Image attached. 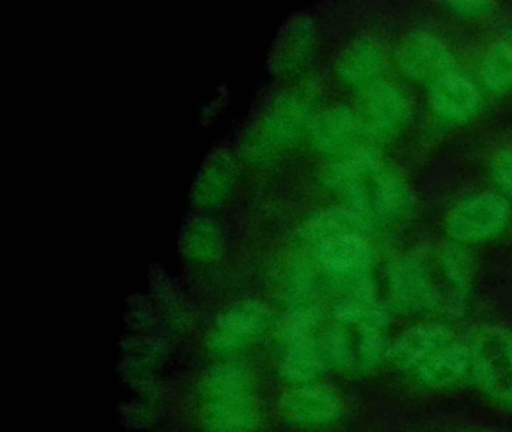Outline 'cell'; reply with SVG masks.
<instances>
[{"label":"cell","mask_w":512,"mask_h":432,"mask_svg":"<svg viewBox=\"0 0 512 432\" xmlns=\"http://www.w3.org/2000/svg\"><path fill=\"white\" fill-rule=\"evenodd\" d=\"M475 278V261L458 243L409 252L388 269L389 297L404 314H460Z\"/></svg>","instance_id":"1"},{"label":"cell","mask_w":512,"mask_h":432,"mask_svg":"<svg viewBox=\"0 0 512 432\" xmlns=\"http://www.w3.org/2000/svg\"><path fill=\"white\" fill-rule=\"evenodd\" d=\"M329 182L365 219L395 221L412 204V192L403 173L368 147L341 156L331 168Z\"/></svg>","instance_id":"2"},{"label":"cell","mask_w":512,"mask_h":432,"mask_svg":"<svg viewBox=\"0 0 512 432\" xmlns=\"http://www.w3.org/2000/svg\"><path fill=\"white\" fill-rule=\"evenodd\" d=\"M472 371L487 395L512 405V330L485 327L469 341Z\"/></svg>","instance_id":"3"},{"label":"cell","mask_w":512,"mask_h":432,"mask_svg":"<svg viewBox=\"0 0 512 432\" xmlns=\"http://www.w3.org/2000/svg\"><path fill=\"white\" fill-rule=\"evenodd\" d=\"M511 218V206L497 192H478L463 198L446 216L448 236L461 245L482 243L499 236Z\"/></svg>","instance_id":"4"},{"label":"cell","mask_w":512,"mask_h":432,"mask_svg":"<svg viewBox=\"0 0 512 432\" xmlns=\"http://www.w3.org/2000/svg\"><path fill=\"white\" fill-rule=\"evenodd\" d=\"M314 249L326 275L344 290L371 278L373 249L367 234H338L314 243Z\"/></svg>","instance_id":"5"},{"label":"cell","mask_w":512,"mask_h":432,"mask_svg":"<svg viewBox=\"0 0 512 432\" xmlns=\"http://www.w3.org/2000/svg\"><path fill=\"white\" fill-rule=\"evenodd\" d=\"M409 116L406 95L394 84L380 81L362 90L358 117L365 137L379 141L391 140L404 131Z\"/></svg>","instance_id":"6"},{"label":"cell","mask_w":512,"mask_h":432,"mask_svg":"<svg viewBox=\"0 0 512 432\" xmlns=\"http://www.w3.org/2000/svg\"><path fill=\"white\" fill-rule=\"evenodd\" d=\"M397 60L410 80L428 87L458 69L451 50L430 33H413L404 39L398 48Z\"/></svg>","instance_id":"7"},{"label":"cell","mask_w":512,"mask_h":432,"mask_svg":"<svg viewBox=\"0 0 512 432\" xmlns=\"http://www.w3.org/2000/svg\"><path fill=\"white\" fill-rule=\"evenodd\" d=\"M310 129L311 141L320 152L340 158L359 149V140L365 137L358 113L344 105L317 114Z\"/></svg>","instance_id":"8"},{"label":"cell","mask_w":512,"mask_h":432,"mask_svg":"<svg viewBox=\"0 0 512 432\" xmlns=\"http://www.w3.org/2000/svg\"><path fill=\"white\" fill-rule=\"evenodd\" d=\"M428 90L434 113L448 122H466L481 107L478 87L460 69L440 78Z\"/></svg>","instance_id":"9"},{"label":"cell","mask_w":512,"mask_h":432,"mask_svg":"<svg viewBox=\"0 0 512 432\" xmlns=\"http://www.w3.org/2000/svg\"><path fill=\"white\" fill-rule=\"evenodd\" d=\"M448 342L451 332L442 324H419L394 339L386 348V359L398 369L419 368Z\"/></svg>","instance_id":"10"},{"label":"cell","mask_w":512,"mask_h":432,"mask_svg":"<svg viewBox=\"0 0 512 432\" xmlns=\"http://www.w3.org/2000/svg\"><path fill=\"white\" fill-rule=\"evenodd\" d=\"M385 69V53L376 42L368 39L350 45L338 62V74L341 80L347 86L355 87L361 92L383 81Z\"/></svg>","instance_id":"11"},{"label":"cell","mask_w":512,"mask_h":432,"mask_svg":"<svg viewBox=\"0 0 512 432\" xmlns=\"http://www.w3.org/2000/svg\"><path fill=\"white\" fill-rule=\"evenodd\" d=\"M311 102L301 93H286L277 99L268 116L263 119V128L274 143H287L298 137L308 123L313 122Z\"/></svg>","instance_id":"12"},{"label":"cell","mask_w":512,"mask_h":432,"mask_svg":"<svg viewBox=\"0 0 512 432\" xmlns=\"http://www.w3.org/2000/svg\"><path fill=\"white\" fill-rule=\"evenodd\" d=\"M472 368L469 342L451 341L443 345L418 368V377L430 387L457 383Z\"/></svg>","instance_id":"13"},{"label":"cell","mask_w":512,"mask_h":432,"mask_svg":"<svg viewBox=\"0 0 512 432\" xmlns=\"http://www.w3.org/2000/svg\"><path fill=\"white\" fill-rule=\"evenodd\" d=\"M340 410V396L334 389L323 384L304 387L290 398V411L296 419L305 423L331 422Z\"/></svg>","instance_id":"14"},{"label":"cell","mask_w":512,"mask_h":432,"mask_svg":"<svg viewBox=\"0 0 512 432\" xmlns=\"http://www.w3.org/2000/svg\"><path fill=\"white\" fill-rule=\"evenodd\" d=\"M313 42V26L305 17H298L287 23L280 38L275 41L271 63L275 69H292L304 62L311 50Z\"/></svg>","instance_id":"15"},{"label":"cell","mask_w":512,"mask_h":432,"mask_svg":"<svg viewBox=\"0 0 512 432\" xmlns=\"http://www.w3.org/2000/svg\"><path fill=\"white\" fill-rule=\"evenodd\" d=\"M391 315L385 305L380 303L379 308L359 324L358 342H356L355 362L362 371H370L379 363L385 351L386 327Z\"/></svg>","instance_id":"16"},{"label":"cell","mask_w":512,"mask_h":432,"mask_svg":"<svg viewBox=\"0 0 512 432\" xmlns=\"http://www.w3.org/2000/svg\"><path fill=\"white\" fill-rule=\"evenodd\" d=\"M482 87L493 95L512 90V36L500 39L485 53L479 66Z\"/></svg>","instance_id":"17"},{"label":"cell","mask_w":512,"mask_h":432,"mask_svg":"<svg viewBox=\"0 0 512 432\" xmlns=\"http://www.w3.org/2000/svg\"><path fill=\"white\" fill-rule=\"evenodd\" d=\"M233 171L235 165L227 153L215 152L209 156L194 185V198L202 203L220 200L232 185Z\"/></svg>","instance_id":"18"},{"label":"cell","mask_w":512,"mask_h":432,"mask_svg":"<svg viewBox=\"0 0 512 432\" xmlns=\"http://www.w3.org/2000/svg\"><path fill=\"white\" fill-rule=\"evenodd\" d=\"M263 318V308L254 303H244L224 317L220 324L221 333L223 336H229L230 341L248 338V335L262 327Z\"/></svg>","instance_id":"19"},{"label":"cell","mask_w":512,"mask_h":432,"mask_svg":"<svg viewBox=\"0 0 512 432\" xmlns=\"http://www.w3.org/2000/svg\"><path fill=\"white\" fill-rule=\"evenodd\" d=\"M491 173L500 194L512 198V146L506 147L496 156Z\"/></svg>","instance_id":"20"},{"label":"cell","mask_w":512,"mask_h":432,"mask_svg":"<svg viewBox=\"0 0 512 432\" xmlns=\"http://www.w3.org/2000/svg\"><path fill=\"white\" fill-rule=\"evenodd\" d=\"M449 11L464 18L487 17L493 11V3L482 0H458V2L445 3Z\"/></svg>","instance_id":"21"},{"label":"cell","mask_w":512,"mask_h":432,"mask_svg":"<svg viewBox=\"0 0 512 432\" xmlns=\"http://www.w3.org/2000/svg\"><path fill=\"white\" fill-rule=\"evenodd\" d=\"M472 432H481V431H472Z\"/></svg>","instance_id":"22"}]
</instances>
